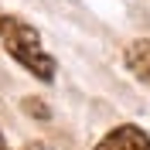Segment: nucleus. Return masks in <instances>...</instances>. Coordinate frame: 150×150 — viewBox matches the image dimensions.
<instances>
[{
	"label": "nucleus",
	"mask_w": 150,
	"mask_h": 150,
	"mask_svg": "<svg viewBox=\"0 0 150 150\" xmlns=\"http://www.w3.org/2000/svg\"><path fill=\"white\" fill-rule=\"evenodd\" d=\"M0 34H4V45L17 58L21 68H28L41 82L55 79V58L41 48V38H38V31L31 24H24L21 17H0Z\"/></svg>",
	"instance_id": "f257e3e1"
},
{
	"label": "nucleus",
	"mask_w": 150,
	"mask_h": 150,
	"mask_svg": "<svg viewBox=\"0 0 150 150\" xmlns=\"http://www.w3.org/2000/svg\"><path fill=\"white\" fill-rule=\"evenodd\" d=\"M96 150H150V137L140 130V126H116V130H109L99 140V147Z\"/></svg>",
	"instance_id": "f03ea898"
},
{
	"label": "nucleus",
	"mask_w": 150,
	"mask_h": 150,
	"mask_svg": "<svg viewBox=\"0 0 150 150\" xmlns=\"http://www.w3.org/2000/svg\"><path fill=\"white\" fill-rule=\"evenodd\" d=\"M123 58H126V68L140 82L150 85V41H130L126 51H123Z\"/></svg>",
	"instance_id": "7ed1b4c3"
},
{
	"label": "nucleus",
	"mask_w": 150,
	"mask_h": 150,
	"mask_svg": "<svg viewBox=\"0 0 150 150\" xmlns=\"http://www.w3.org/2000/svg\"><path fill=\"white\" fill-rule=\"evenodd\" d=\"M24 109H31V116H38V120H48V106L41 99H24Z\"/></svg>",
	"instance_id": "20e7f679"
},
{
	"label": "nucleus",
	"mask_w": 150,
	"mask_h": 150,
	"mask_svg": "<svg viewBox=\"0 0 150 150\" xmlns=\"http://www.w3.org/2000/svg\"><path fill=\"white\" fill-rule=\"evenodd\" d=\"M0 150H7V140H4V133H0Z\"/></svg>",
	"instance_id": "39448f33"
},
{
	"label": "nucleus",
	"mask_w": 150,
	"mask_h": 150,
	"mask_svg": "<svg viewBox=\"0 0 150 150\" xmlns=\"http://www.w3.org/2000/svg\"><path fill=\"white\" fill-rule=\"evenodd\" d=\"M28 150H34V147H28Z\"/></svg>",
	"instance_id": "423d86ee"
}]
</instances>
